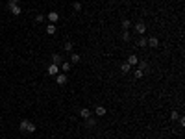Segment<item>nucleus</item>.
Wrapping results in <instances>:
<instances>
[{"label":"nucleus","mask_w":185,"mask_h":139,"mask_svg":"<svg viewBox=\"0 0 185 139\" xmlns=\"http://www.w3.org/2000/svg\"><path fill=\"white\" fill-rule=\"evenodd\" d=\"M135 32L137 34H144V32H146V24H144V22H137L135 24Z\"/></svg>","instance_id":"0eeeda50"},{"label":"nucleus","mask_w":185,"mask_h":139,"mask_svg":"<svg viewBox=\"0 0 185 139\" xmlns=\"http://www.w3.org/2000/svg\"><path fill=\"white\" fill-rule=\"evenodd\" d=\"M72 9H74V11H81V4H80V2H74V4H72Z\"/></svg>","instance_id":"4be33fe9"},{"label":"nucleus","mask_w":185,"mask_h":139,"mask_svg":"<svg viewBox=\"0 0 185 139\" xmlns=\"http://www.w3.org/2000/svg\"><path fill=\"white\" fill-rule=\"evenodd\" d=\"M46 73H48V76H56V74L59 73V65H54V63H50L48 69H46Z\"/></svg>","instance_id":"7ed1b4c3"},{"label":"nucleus","mask_w":185,"mask_h":139,"mask_svg":"<svg viewBox=\"0 0 185 139\" xmlns=\"http://www.w3.org/2000/svg\"><path fill=\"white\" fill-rule=\"evenodd\" d=\"M48 21L52 22V24H56V22L59 21V13H57V11H50L48 13Z\"/></svg>","instance_id":"39448f33"},{"label":"nucleus","mask_w":185,"mask_h":139,"mask_svg":"<svg viewBox=\"0 0 185 139\" xmlns=\"http://www.w3.org/2000/svg\"><path fill=\"white\" fill-rule=\"evenodd\" d=\"M80 117H81V119H89V117H91V109L81 108V109H80Z\"/></svg>","instance_id":"9b49d317"},{"label":"nucleus","mask_w":185,"mask_h":139,"mask_svg":"<svg viewBox=\"0 0 185 139\" xmlns=\"http://www.w3.org/2000/svg\"><path fill=\"white\" fill-rule=\"evenodd\" d=\"M146 45L152 46V48H157V46H159V39H157V37H150V39L146 41Z\"/></svg>","instance_id":"423d86ee"},{"label":"nucleus","mask_w":185,"mask_h":139,"mask_svg":"<svg viewBox=\"0 0 185 139\" xmlns=\"http://www.w3.org/2000/svg\"><path fill=\"white\" fill-rule=\"evenodd\" d=\"M21 132H24V134H33V132H35V124L24 119V121H21Z\"/></svg>","instance_id":"f257e3e1"},{"label":"nucleus","mask_w":185,"mask_h":139,"mask_svg":"<svg viewBox=\"0 0 185 139\" xmlns=\"http://www.w3.org/2000/svg\"><path fill=\"white\" fill-rule=\"evenodd\" d=\"M137 69L143 71V73H146V71H148V63L146 61H139V63H137Z\"/></svg>","instance_id":"2eb2a0df"},{"label":"nucleus","mask_w":185,"mask_h":139,"mask_svg":"<svg viewBox=\"0 0 185 139\" xmlns=\"http://www.w3.org/2000/svg\"><path fill=\"white\" fill-rule=\"evenodd\" d=\"M170 119H172V121H178V119H180V113H178V111H172V113H170Z\"/></svg>","instance_id":"5701e85b"},{"label":"nucleus","mask_w":185,"mask_h":139,"mask_svg":"<svg viewBox=\"0 0 185 139\" xmlns=\"http://www.w3.org/2000/svg\"><path fill=\"white\" fill-rule=\"evenodd\" d=\"M52 63H54V65H61V63H63V56L52 54Z\"/></svg>","instance_id":"6e6552de"},{"label":"nucleus","mask_w":185,"mask_h":139,"mask_svg":"<svg viewBox=\"0 0 185 139\" xmlns=\"http://www.w3.org/2000/svg\"><path fill=\"white\" fill-rule=\"evenodd\" d=\"M67 80H69V76H67L65 73H57L56 74V83H57V85H65Z\"/></svg>","instance_id":"f03ea898"},{"label":"nucleus","mask_w":185,"mask_h":139,"mask_svg":"<svg viewBox=\"0 0 185 139\" xmlns=\"http://www.w3.org/2000/svg\"><path fill=\"white\" fill-rule=\"evenodd\" d=\"M85 126H87V128H94V126H96V119H94V117L85 119Z\"/></svg>","instance_id":"9d476101"},{"label":"nucleus","mask_w":185,"mask_h":139,"mask_svg":"<svg viewBox=\"0 0 185 139\" xmlns=\"http://www.w3.org/2000/svg\"><path fill=\"white\" fill-rule=\"evenodd\" d=\"M94 113H96L98 117H104V115L108 113V111H106V108H104V106H96V109H94Z\"/></svg>","instance_id":"f8f14e48"},{"label":"nucleus","mask_w":185,"mask_h":139,"mask_svg":"<svg viewBox=\"0 0 185 139\" xmlns=\"http://www.w3.org/2000/svg\"><path fill=\"white\" fill-rule=\"evenodd\" d=\"M146 41H148L146 37H141L139 41H137V45H139V46H146Z\"/></svg>","instance_id":"412c9836"},{"label":"nucleus","mask_w":185,"mask_h":139,"mask_svg":"<svg viewBox=\"0 0 185 139\" xmlns=\"http://www.w3.org/2000/svg\"><path fill=\"white\" fill-rule=\"evenodd\" d=\"M35 21H37V22H43V21H45V15H37V17H35Z\"/></svg>","instance_id":"b1692460"},{"label":"nucleus","mask_w":185,"mask_h":139,"mask_svg":"<svg viewBox=\"0 0 185 139\" xmlns=\"http://www.w3.org/2000/svg\"><path fill=\"white\" fill-rule=\"evenodd\" d=\"M46 34H48V35H54V34H56V24H52V22H50V24H46Z\"/></svg>","instance_id":"4468645a"},{"label":"nucleus","mask_w":185,"mask_h":139,"mask_svg":"<svg viewBox=\"0 0 185 139\" xmlns=\"http://www.w3.org/2000/svg\"><path fill=\"white\" fill-rule=\"evenodd\" d=\"M9 11H11V13L15 15V17H17V15H21V13H22L21 6H19V4H13V2H9Z\"/></svg>","instance_id":"20e7f679"},{"label":"nucleus","mask_w":185,"mask_h":139,"mask_svg":"<svg viewBox=\"0 0 185 139\" xmlns=\"http://www.w3.org/2000/svg\"><path fill=\"white\" fill-rule=\"evenodd\" d=\"M80 59H81V56L80 54H70V63H80Z\"/></svg>","instance_id":"dca6fc26"},{"label":"nucleus","mask_w":185,"mask_h":139,"mask_svg":"<svg viewBox=\"0 0 185 139\" xmlns=\"http://www.w3.org/2000/svg\"><path fill=\"white\" fill-rule=\"evenodd\" d=\"M133 76H135L137 80H139V78H143V76H144V73H143V71H139V69H135V71H133Z\"/></svg>","instance_id":"a211bd4d"},{"label":"nucleus","mask_w":185,"mask_h":139,"mask_svg":"<svg viewBox=\"0 0 185 139\" xmlns=\"http://www.w3.org/2000/svg\"><path fill=\"white\" fill-rule=\"evenodd\" d=\"M178 121H180V124H182V126H185V117H180Z\"/></svg>","instance_id":"a878e982"},{"label":"nucleus","mask_w":185,"mask_h":139,"mask_svg":"<svg viewBox=\"0 0 185 139\" xmlns=\"http://www.w3.org/2000/svg\"><path fill=\"white\" fill-rule=\"evenodd\" d=\"M72 46H74L72 41H67V43H65V50H67V52H72Z\"/></svg>","instance_id":"aec40b11"},{"label":"nucleus","mask_w":185,"mask_h":139,"mask_svg":"<svg viewBox=\"0 0 185 139\" xmlns=\"http://www.w3.org/2000/svg\"><path fill=\"white\" fill-rule=\"evenodd\" d=\"M122 39H124V41H130V34H128V32H124V34H122Z\"/></svg>","instance_id":"393cba45"},{"label":"nucleus","mask_w":185,"mask_h":139,"mask_svg":"<svg viewBox=\"0 0 185 139\" xmlns=\"http://www.w3.org/2000/svg\"><path fill=\"white\" fill-rule=\"evenodd\" d=\"M132 69H133V67H132V65H128V63H122V65H120V73H122V74H128Z\"/></svg>","instance_id":"ddd939ff"},{"label":"nucleus","mask_w":185,"mask_h":139,"mask_svg":"<svg viewBox=\"0 0 185 139\" xmlns=\"http://www.w3.org/2000/svg\"><path fill=\"white\" fill-rule=\"evenodd\" d=\"M9 2H13V4H17V2H19V0H9Z\"/></svg>","instance_id":"bb28decb"},{"label":"nucleus","mask_w":185,"mask_h":139,"mask_svg":"<svg viewBox=\"0 0 185 139\" xmlns=\"http://www.w3.org/2000/svg\"><path fill=\"white\" fill-rule=\"evenodd\" d=\"M61 71H65V73H67V71H70V61H63L61 63Z\"/></svg>","instance_id":"f3484780"},{"label":"nucleus","mask_w":185,"mask_h":139,"mask_svg":"<svg viewBox=\"0 0 185 139\" xmlns=\"http://www.w3.org/2000/svg\"><path fill=\"white\" fill-rule=\"evenodd\" d=\"M130 26H132V22H130L128 19H124V21H122V28H124V32H128V30H130Z\"/></svg>","instance_id":"6ab92c4d"},{"label":"nucleus","mask_w":185,"mask_h":139,"mask_svg":"<svg viewBox=\"0 0 185 139\" xmlns=\"http://www.w3.org/2000/svg\"><path fill=\"white\" fill-rule=\"evenodd\" d=\"M128 65H132V67H135L137 63H139V58H137V56H128Z\"/></svg>","instance_id":"1a4fd4ad"}]
</instances>
